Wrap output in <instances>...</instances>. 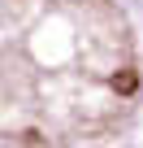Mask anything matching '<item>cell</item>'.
Here are the masks:
<instances>
[{
	"instance_id": "obj_1",
	"label": "cell",
	"mask_w": 143,
	"mask_h": 148,
	"mask_svg": "<svg viewBox=\"0 0 143 148\" xmlns=\"http://www.w3.org/2000/svg\"><path fill=\"white\" fill-rule=\"evenodd\" d=\"M134 87H139V74L134 70H121L117 79H113V92L117 96H134Z\"/></svg>"
}]
</instances>
